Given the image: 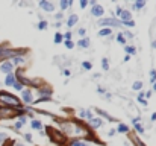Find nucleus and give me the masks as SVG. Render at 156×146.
Returning a JSON list of instances; mask_svg holds the SVG:
<instances>
[{
    "instance_id": "obj_1",
    "label": "nucleus",
    "mask_w": 156,
    "mask_h": 146,
    "mask_svg": "<svg viewBox=\"0 0 156 146\" xmlns=\"http://www.w3.org/2000/svg\"><path fill=\"white\" fill-rule=\"evenodd\" d=\"M0 102L6 103V105H11V107H18L20 105V101L15 96L8 95V93H0Z\"/></svg>"
},
{
    "instance_id": "obj_2",
    "label": "nucleus",
    "mask_w": 156,
    "mask_h": 146,
    "mask_svg": "<svg viewBox=\"0 0 156 146\" xmlns=\"http://www.w3.org/2000/svg\"><path fill=\"white\" fill-rule=\"evenodd\" d=\"M100 26H121L120 20H115V18H103L99 21Z\"/></svg>"
},
{
    "instance_id": "obj_3",
    "label": "nucleus",
    "mask_w": 156,
    "mask_h": 146,
    "mask_svg": "<svg viewBox=\"0 0 156 146\" xmlns=\"http://www.w3.org/2000/svg\"><path fill=\"white\" fill-rule=\"evenodd\" d=\"M91 14H93L94 17H102L103 14H105V9H103L100 5H96L91 8Z\"/></svg>"
},
{
    "instance_id": "obj_4",
    "label": "nucleus",
    "mask_w": 156,
    "mask_h": 146,
    "mask_svg": "<svg viewBox=\"0 0 156 146\" xmlns=\"http://www.w3.org/2000/svg\"><path fill=\"white\" fill-rule=\"evenodd\" d=\"M21 98H23V102H26V103H32V101H33V98H32V93H30L29 90H23V93H21Z\"/></svg>"
},
{
    "instance_id": "obj_5",
    "label": "nucleus",
    "mask_w": 156,
    "mask_h": 146,
    "mask_svg": "<svg viewBox=\"0 0 156 146\" xmlns=\"http://www.w3.org/2000/svg\"><path fill=\"white\" fill-rule=\"evenodd\" d=\"M40 6H41L44 11H47V12H53V9H55V6L52 5L50 2H47V0H43V2H40Z\"/></svg>"
},
{
    "instance_id": "obj_6",
    "label": "nucleus",
    "mask_w": 156,
    "mask_h": 146,
    "mask_svg": "<svg viewBox=\"0 0 156 146\" xmlns=\"http://www.w3.org/2000/svg\"><path fill=\"white\" fill-rule=\"evenodd\" d=\"M0 70H2L3 73H6V75H9V73H11V70H12V62L5 61L2 65H0Z\"/></svg>"
},
{
    "instance_id": "obj_7",
    "label": "nucleus",
    "mask_w": 156,
    "mask_h": 146,
    "mask_svg": "<svg viewBox=\"0 0 156 146\" xmlns=\"http://www.w3.org/2000/svg\"><path fill=\"white\" fill-rule=\"evenodd\" d=\"M5 84H6V85H11V87H14V84H15V76H14V75H12V73L6 75V79H5Z\"/></svg>"
},
{
    "instance_id": "obj_8",
    "label": "nucleus",
    "mask_w": 156,
    "mask_h": 146,
    "mask_svg": "<svg viewBox=\"0 0 156 146\" xmlns=\"http://www.w3.org/2000/svg\"><path fill=\"white\" fill-rule=\"evenodd\" d=\"M120 17H121V20H123V21H129V20H132V14H131L129 11H126V9H123V11H121Z\"/></svg>"
},
{
    "instance_id": "obj_9",
    "label": "nucleus",
    "mask_w": 156,
    "mask_h": 146,
    "mask_svg": "<svg viewBox=\"0 0 156 146\" xmlns=\"http://www.w3.org/2000/svg\"><path fill=\"white\" fill-rule=\"evenodd\" d=\"M102 119H91V126H93V128H99V126H102Z\"/></svg>"
},
{
    "instance_id": "obj_10",
    "label": "nucleus",
    "mask_w": 156,
    "mask_h": 146,
    "mask_svg": "<svg viewBox=\"0 0 156 146\" xmlns=\"http://www.w3.org/2000/svg\"><path fill=\"white\" fill-rule=\"evenodd\" d=\"M76 21H77V15H70V18H68V23H67V26L68 28H71V26H74L76 24Z\"/></svg>"
},
{
    "instance_id": "obj_11",
    "label": "nucleus",
    "mask_w": 156,
    "mask_h": 146,
    "mask_svg": "<svg viewBox=\"0 0 156 146\" xmlns=\"http://www.w3.org/2000/svg\"><path fill=\"white\" fill-rule=\"evenodd\" d=\"M134 125H135V128H136V131L139 132V134H142V132H144V128H142V126L138 123V119H134Z\"/></svg>"
},
{
    "instance_id": "obj_12",
    "label": "nucleus",
    "mask_w": 156,
    "mask_h": 146,
    "mask_svg": "<svg viewBox=\"0 0 156 146\" xmlns=\"http://www.w3.org/2000/svg\"><path fill=\"white\" fill-rule=\"evenodd\" d=\"M108 35H111V29H108V28L102 29V31L99 32V37H108Z\"/></svg>"
},
{
    "instance_id": "obj_13",
    "label": "nucleus",
    "mask_w": 156,
    "mask_h": 146,
    "mask_svg": "<svg viewBox=\"0 0 156 146\" xmlns=\"http://www.w3.org/2000/svg\"><path fill=\"white\" fill-rule=\"evenodd\" d=\"M24 122H26V117L24 116H21L18 120H17V123H15V128H21L23 125H24Z\"/></svg>"
},
{
    "instance_id": "obj_14",
    "label": "nucleus",
    "mask_w": 156,
    "mask_h": 146,
    "mask_svg": "<svg viewBox=\"0 0 156 146\" xmlns=\"http://www.w3.org/2000/svg\"><path fill=\"white\" fill-rule=\"evenodd\" d=\"M79 46H82V47H88V46H89V40H88V38L79 40Z\"/></svg>"
},
{
    "instance_id": "obj_15",
    "label": "nucleus",
    "mask_w": 156,
    "mask_h": 146,
    "mask_svg": "<svg viewBox=\"0 0 156 146\" xmlns=\"http://www.w3.org/2000/svg\"><path fill=\"white\" fill-rule=\"evenodd\" d=\"M68 6H71V2H70V0H68V2H67V0H62V2H61V8H62V9H67Z\"/></svg>"
},
{
    "instance_id": "obj_16",
    "label": "nucleus",
    "mask_w": 156,
    "mask_h": 146,
    "mask_svg": "<svg viewBox=\"0 0 156 146\" xmlns=\"http://www.w3.org/2000/svg\"><path fill=\"white\" fill-rule=\"evenodd\" d=\"M32 128H35V129H41L43 125H41V122H38V120H32Z\"/></svg>"
},
{
    "instance_id": "obj_17",
    "label": "nucleus",
    "mask_w": 156,
    "mask_h": 146,
    "mask_svg": "<svg viewBox=\"0 0 156 146\" xmlns=\"http://www.w3.org/2000/svg\"><path fill=\"white\" fill-rule=\"evenodd\" d=\"M150 82H152V84L156 82V70H152V72H150Z\"/></svg>"
},
{
    "instance_id": "obj_18",
    "label": "nucleus",
    "mask_w": 156,
    "mask_h": 146,
    "mask_svg": "<svg viewBox=\"0 0 156 146\" xmlns=\"http://www.w3.org/2000/svg\"><path fill=\"white\" fill-rule=\"evenodd\" d=\"M144 6H146V2H144V0H139V2H136V3H135V6H134V8L139 9V8H144Z\"/></svg>"
},
{
    "instance_id": "obj_19",
    "label": "nucleus",
    "mask_w": 156,
    "mask_h": 146,
    "mask_svg": "<svg viewBox=\"0 0 156 146\" xmlns=\"http://www.w3.org/2000/svg\"><path fill=\"white\" fill-rule=\"evenodd\" d=\"M121 24L127 26V28H134V26H135V21H134V20H129V21H123Z\"/></svg>"
},
{
    "instance_id": "obj_20",
    "label": "nucleus",
    "mask_w": 156,
    "mask_h": 146,
    "mask_svg": "<svg viewBox=\"0 0 156 146\" xmlns=\"http://www.w3.org/2000/svg\"><path fill=\"white\" fill-rule=\"evenodd\" d=\"M102 67L105 69V70L109 69V64H108V59H106V58H103V59H102Z\"/></svg>"
},
{
    "instance_id": "obj_21",
    "label": "nucleus",
    "mask_w": 156,
    "mask_h": 146,
    "mask_svg": "<svg viewBox=\"0 0 156 146\" xmlns=\"http://www.w3.org/2000/svg\"><path fill=\"white\" fill-rule=\"evenodd\" d=\"M126 54H135V47L134 46H126Z\"/></svg>"
},
{
    "instance_id": "obj_22",
    "label": "nucleus",
    "mask_w": 156,
    "mask_h": 146,
    "mask_svg": "<svg viewBox=\"0 0 156 146\" xmlns=\"http://www.w3.org/2000/svg\"><path fill=\"white\" fill-rule=\"evenodd\" d=\"M141 87H142V82H139V81L134 82V85H132V88H134V90H141Z\"/></svg>"
},
{
    "instance_id": "obj_23",
    "label": "nucleus",
    "mask_w": 156,
    "mask_h": 146,
    "mask_svg": "<svg viewBox=\"0 0 156 146\" xmlns=\"http://www.w3.org/2000/svg\"><path fill=\"white\" fill-rule=\"evenodd\" d=\"M127 131H129L127 126H124V125H118V132H127Z\"/></svg>"
},
{
    "instance_id": "obj_24",
    "label": "nucleus",
    "mask_w": 156,
    "mask_h": 146,
    "mask_svg": "<svg viewBox=\"0 0 156 146\" xmlns=\"http://www.w3.org/2000/svg\"><path fill=\"white\" fill-rule=\"evenodd\" d=\"M47 28V21H40V24H38V29H46Z\"/></svg>"
},
{
    "instance_id": "obj_25",
    "label": "nucleus",
    "mask_w": 156,
    "mask_h": 146,
    "mask_svg": "<svg viewBox=\"0 0 156 146\" xmlns=\"http://www.w3.org/2000/svg\"><path fill=\"white\" fill-rule=\"evenodd\" d=\"M71 146H88V145H86L85 142H73Z\"/></svg>"
},
{
    "instance_id": "obj_26",
    "label": "nucleus",
    "mask_w": 156,
    "mask_h": 146,
    "mask_svg": "<svg viewBox=\"0 0 156 146\" xmlns=\"http://www.w3.org/2000/svg\"><path fill=\"white\" fill-rule=\"evenodd\" d=\"M61 41H62V35H61V34H56V35H55V43L58 44V43H61Z\"/></svg>"
},
{
    "instance_id": "obj_27",
    "label": "nucleus",
    "mask_w": 156,
    "mask_h": 146,
    "mask_svg": "<svg viewBox=\"0 0 156 146\" xmlns=\"http://www.w3.org/2000/svg\"><path fill=\"white\" fill-rule=\"evenodd\" d=\"M14 88L20 91V90H23V84H21V82H15V84H14Z\"/></svg>"
},
{
    "instance_id": "obj_28",
    "label": "nucleus",
    "mask_w": 156,
    "mask_h": 146,
    "mask_svg": "<svg viewBox=\"0 0 156 146\" xmlns=\"http://www.w3.org/2000/svg\"><path fill=\"white\" fill-rule=\"evenodd\" d=\"M20 62H23V58L21 56H15L14 58V64H20Z\"/></svg>"
},
{
    "instance_id": "obj_29",
    "label": "nucleus",
    "mask_w": 156,
    "mask_h": 146,
    "mask_svg": "<svg viewBox=\"0 0 156 146\" xmlns=\"http://www.w3.org/2000/svg\"><path fill=\"white\" fill-rule=\"evenodd\" d=\"M65 46H67V49H73V41H65Z\"/></svg>"
},
{
    "instance_id": "obj_30",
    "label": "nucleus",
    "mask_w": 156,
    "mask_h": 146,
    "mask_svg": "<svg viewBox=\"0 0 156 146\" xmlns=\"http://www.w3.org/2000/svg\"><path fill=\"white\" fill-rule=\"evenodd\" d=\"M79 116L81 117H86V111L85 110H79Z\"/></svg>"
},
{
    "instance_id": "obj_31",
    "label": "nucleus",
    "mask_w": 156,
    "mask_h": 146,
    "mask_svg": "<svg viewBox=\"0 0 156 146\" xmlns=\"http://www.w3.org/2000/svg\"><path fill=\"white\" fill-rule=\"evenodd\" d=\"M121 11H123V9H121L120 6H117V11H115V15H120V14H121Z\"/></svg>"
},
{
    "instance_id": "obj_32",
    "label": "nucleus",
    "mask_w": 156,
    "mask_h": 146,
    "mask_svg": "<svg viewBox=\"0 0 156 146\" xmlns=\"http://www.w3.org/2000/svg\"><path fill=\"white\" fill-rule=\"evenodd\" d=\"M83 69L89 70V69H91V64H89V62H83Z\"/></svg>"
},
{
    "instance_id": "obj_33",
    "label": "nucleus",
    "mask_w": 156,
    "mask_h": 146,
    "mask_svg": "<svg viewBox=\"0 0 156 146\" xmlns=\"http://www.w3.org/2000/svg\"><path fill=\"white\" fill-rule=\"evenodd\" d=\"M124 37H127L129 40H131V38H134V35H132L131 32H124Z\"/></svg>"
},
{
    "instance_id": "obj_34",
    "label": "nucleus",
    "mask_w": 156,
    "mask_h": 146,
    "mask_svg": "<svg viewBox=\"0 0 156 146\" xmlns=\"http://www.w3.org/2000/svg\"><path fill=\"white\" fill-rule=\"evenodd\" d=\"M5 139H6V134H2V132H0V143H2Z\"/></svg>"
},
{
    "instance_id": "obj_35",
    "label": "nucleus",
    "mask_w": 156,
    "mask_h": 146,
    "mask_svg": "<svg viewBox=\"0 0 156 146\" xmlns=\"http://www.w3.org/2000/svg\"><path fill=\"white\" fill-rule=\"evenodd\" d=\"M24 139L28 140V142H32V137H30V134H26V136H24Z\"/></svg>"
},
{
    "instance_id": "obj_36",
    "label": "nucleus",
    "mask_w": 156,
    "mask_h": 146,
    "mask_svg": "<svg viewBox=\"0 0 156 146\" xmlns=\"http://www.w3.org/2000/svg\"><path fill=\"white\" fill-rule=\"evenodd\" d=\"M64 75H65V76H70V75H71V72H70V70H67V69H65V70H64Z\"/></svg>"
},
{
    "instance_id": "obj_37",
    "label": "nucleus",
    "mask_w": 156,
    "mask_h": 146,
    "mask_svg": "<svg viewBox=\"0 0 156 146\" xmlns=\"http://www.w3.org/2000/svg\"><path fill=\"white\" fill-rule=\"evenodd\" d=\"M86 6V2H85V0H82V2H81V8H85Z\"/></svg>"
},
{
    "instance_id": "obj_38",
    "label": "nucleus",
    "mask_w": 156,
    "mask_h": 146,
    "mask_svg": "<svg viewBox=\"0 0 156 146\" xmlns=\"http://www.w3.org/2000/svg\"><path fill=\"white\" fill-rule=\"evenodd\" d=\"M118 41H120V43H124V38H123V35H120V37H118Z\"/></svg>"
},
{
    "instance_id": "obj_39",
    "label": "nucleus",
    "mask_w": 156,
    "mask_h": 146,
    "mask_svg": "<svg viewBox=\"0 0 156 146\" xmlns=\"http://www.w3.org/2000/svg\"><path fill=\"white\" fill-rule=\"evenodd\" d=\"M79 35H85V29H79Z\"/></svg>"
},
{
    "instance_id": "obj_40",
    "label": "nucleus",
    "mask_w": 156,
    "mask_h": 146,
    "mask_svg": "<svg viewBox=\"0 0 156 146\" xmlns=\"http://www.w3.org/2000/svg\"><path fill=\"white\" fill-rule=\"evenodd\" d=\"M152 120H156V113H153V114H152Z\"/></svg>"
},
{
    "instance_id": "obj_41",
    "label": "nucleus",
    "mask_w": 156,
    "mask_h": 146,
    "mask_svg": "<svg viewBox=\"0 0 156 146\" xmlns=\"http://www.w3.org/2000/svg\"><path fill=\"white\" fill-rule=\"evenodd\" d=\"M152 44H153V47H155V49H156V41H153V43H152Z\"/></svg>"
},
{
    "instance_id": "obj_42",
    "label": "nucleus",
    "mask_w": 156,
    "mask_h": 146,
    "mask_svg": "<svg viewBox=\"0 0 156 146\" xmlns=\"http://www.w3.org/2000/svg\"><path fill=\"white\" fill-rule=\"evenodd\" d=\"M153 90H155V91H156V82H155V84H153Z\"/></svg>"
},
{
    "instance_id": "obj_43",
    "label": "nucleus",
    "mask_w": 156,
    "mask_h": 146,
    "mask_svg": "<svg viewBox=\"0 0 156 146\" xmlns=\"http://www.w3.org/2000/svg\"><path fill=\"white\" fill-rule=\"evenodd\" d=\"M17 146H23V145H17Z\"/></svg>"
}]
</instances>
